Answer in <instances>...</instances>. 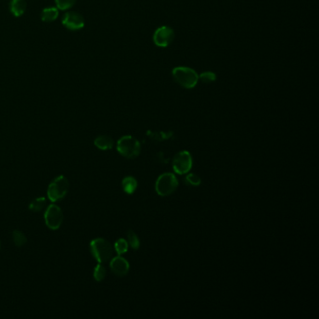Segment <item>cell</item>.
<instances>
[{
	"instance_id": "cell-1",
	"label": "cell",
	"mask_w": 319,
	"mask_h": 319,
	"mask_svg": "<svg viewBox=\"0 0 319 319\" xmlns=\"http://www.w3.org/2000/svg\"><path fill=\"white\" fill-rule=\"evenodd\" d=\"M172 77L180 86L185 89L194 88L199 82L198 73L187 67H177L172 70Z\"/></svg>"
},
{
	"instance_id": "cell-2",
	"label": "cell",
	"mask_w": 319,
	"mask_h": 319,
	"mask_svg": "<svg viewBox=\"0 0 319 319\" xmlns=\"http://www.w3.org/2000/svg\"><path fill=\"white\" fill-rule=\"evenodd\" d=\"M90 247L92 254L99 263L108 262L113 258L114 248L112 244L105 239L98 238L93 240L90 243Z\"/></svg>"
},
{
	"instance_id": "cell-3",
	"label": "cell",
	"mask_w": 319,
	"mask_h": 319,
	"mask_svg": "<svg viewBox=\"0 0 319 319\" xmlns=\"http://www.w3.org/2000/svg\"><path fill=\"white\" fill-rule=\"evenodd\" d=\"M117 151L123 156L133 159L141 153V143L133 136H124L117 141Z\"/></svg>"
},
{
	"instance_id": "cell-4",
	"label": "cell",
	"mask_w": 319,
	"mask_h": 319,
	"mask_svg": "<svg viewBox=\"0 0 319 319\" xmlns=\"http://www.w3.org/2000/svg\"><path fill=\"white\" fill-rule=\"evenodd\" d=\"M178 185L177 177L173 173L166 172L161 174L156 180L155 191L161 197H167L174 193Z\"/></svg>"
},
{
	"instance_id": "cell-5",
	"label": "cell",
	"mask_w": 319,
	"mask_h": 319,
	"mask_svg": "<svg viewBox=\"0 0 319 319\" xmlns=\"http://www.w3.org/2000/svg\"><path fill=\"white\" fill-rule=\"evenodd\" d=\"M69 188V183L65 176H58L54 179L49 187H48V198L49 200L55 202L61 199H63Z\"/></svg>"
},
{
	"instance_id": "cell-6",
	"label": "cell",
	"mask_w": 319,
	"mask_h": 319,
	"mask_svg": "<svg viewBox=\"0 0 319 319\" xmlns=\"http://www.w3.org/2000/svg\"><path fill=\"white\" fill-rule=\"evenodd\" d=\"M193 166V159L188 151H181L175 154L172 160V168L175 173L184 175L186 174Z\"/></svg>"
},
{
	"instance_id": "cell-7",
	"label": "cell",
	"mask_w": 319,
	"mask_h": 319,
	"mask_svg": "<svg viewBox=\"0 0 319 319\" xmlns=\"http://www.w3.org/2000/svg\"><path fill=\"white\" fill-rule=\"evenodd\" d=\"M175 37L174 31L169 26H160L153 33V43L160 48H166L169 46Z\"/></svg>"
},
{
	"instance_id": "cell-8",
	"label": "cell",
	"mask_w": 319,
	"mask_h": 319,
	"mask_svg": "<svg viewBox=\"0 0 319 319\" xmlns=\"http://www.w3.org/2000/svg\"><path fill=\"white\" fill-rule=\"evenodd\" d=\"M44 219L49 229L58 230L63 222V212L57 205H50L45 212Z\"/></svg>"
},
{
	"instance_id": "cell-9",
	"label": "cell",
	"mask_w": 319,
	"mask_h": 319,
	"mask_svg": "<svg viewBox=\"0 0 319 319\" xmlns=\"http://www.w3.org/2000/svg\"><path fill=\"white\" fill-rule=\"evenodd\" d=\"M63 26L68 30L76 31L84 27V18L81 13L77 12H68L66 13L62 20Z\"/></svg>"
},
{
	"instance_id": "cell-10",
	"label": "cell",
	"mask_w": 319,
	"mask_h": 319,
	"mask_svg": "<svg viewBox=\"0 0 319 319\" xmlns=\"http://www.w3.org/2000/svg\"><path fill=\"white\" fill-rule=\"evenodd\" d=\"M110 267L112 271L117 276H126L129 270V263L126 258L121 255L113 257L110 262Z\"/></svg>"
},
{
	"instance_id": "cell-11",
	"label": "cell",
	"mask_w": 319,
	"mask_h": 319,
	"mask_svg": "<svg viewBox=\"0 0 319 319\" xmlns=\"http://www.w3.org/2000/svg\"><path fill=\"white\" fill-rule=\"evenodd\" d=\"M26 0H12L10 3V11L15 17L22 16L26 11Z\"/></svg>"
},
{
	"instance_id": "cell-12",
	"label": "cell",
	"mask_w": 319,
	"mask_h": 319,
	"mask_svg": "<svg viewBox=\"0 0 319 319\" xmlns=\"http://www.w3.org/2000/svg\"><path fill=\"white\" fill-rule=\"evenodd\" d=\"M59 15V10L56 7H48L42 10L40 17L41 20L45 23L53 22L58 18Z\"/></svg>"
},
{
	"instance_id": "cell-13",
	"label": "cell",
	"mask_w": 319,
	"mask_h": 319,
	"mask_svg": "<svg viewBox=\"0 0 319 319\" xmlns=\"http://www.w3.org/2000/svg\"><path fill=\"white\" fill-rule=\"evenodd\" d=\"M95 145L101 150H110L114 147V140L106 135H101L96 138L94 141Z\"/></svg>"
},
{
	"instance_id": "cell-14",
	"label": "cell",
	"mask_w": 319,
	"mask_h": 319,
	"mask_svg": "<svg viewBox=\"0 0 319 319\" xmlns=\"http://www.w3.org/2000/svg\"><path fill=\"white\" fill-rule=\"evenodd\" d=\"M138 187L137 180L132 176H127L122 181V188L128 195L133 194Z\"/></svg>"
},
{
	"instance_id": "cell-15",
	"label": "cell",
	"mask_w": 319,
	"mask_h": 319,
	"mask_svg": "<svg viewBox=\"0 0 319 319\" xmlns=\"http://www.w3.org/2000/svg\"><path fill=\"white\" fill-rule=\"evenodd\" d=\"M128 245L134 250H137V249L140 248L141 242H140V239H139L138 235L135 233V231L131 230H128Z\"/></svg>"
},
{
	"instance_id": "cell-16",
	"label": "cell",
	"mask_w": 319,
	"mask_h": 319,
	"mask_svg": "<svg viewBox=\"0 0 319 319\" xmlns=\"http://www.w3.org/2000/svg\"><path fill=\"white\" fill-rule=\"evenodd\" d=\"M46 206V199L45 198H38L36 200H34L30 204H29V209L32 212H40L41 210H43Z\"/></svg>"
},
{
	"instance_id": "cell-17",
	"label": "cell",
	"mask_w": 319,
	"mask_h": 319,
	"mask_svg": "<svg viewBox=\"0 0 319 319\" xmlns=\"http://www.w3.org/2000/svg\"><path fill=\"white\" fill-rule=\"evenodd\" d=\"M13 240L14 244L18 247H22L26 243V235L20 230H14L13 231Z\"/></svg>"
},
{
	"instance_id": "cell-18",
	"label": "cell",
	"mask_w": 319,
	"mask_h": 319,
	"mask_svg": "<svg viewBox=\"0 0 319 319\" xmlns=\"http://www.w3.org/2000/svg\"><path fill=\"white\" fill-rule=\"evenodd\" d=\"M115 252L119 255L127 253L128 250V243L125 239H119L115 243Z\"/></svg>"
},
{
	"instance_id": "cell-19",
	"label": "cell",
	"mask_w": 319,
	"mask_h": 319,
	"mask_svg": "<svg viewBox=\"0 0 319 319\" xmlns=\"http://www.w3.org/2000/svg\"><path fill=\"white\" fill-rule=\"evenodd\" d=\"M107 269L102 265V263H100L97 265V267L94 269V278L98 282L102 281L106 277Z\"/></svg>"
},
{
	"instance_id": "cell-20",
	"label": "cell",
	"mask_w": 319,
	"mask_h": 319,
	"mask_svg": "<svg viewBox=\"0 0 319 319\" xmlns=\"http://www.w3.org/2000/svg\"><path fill=\"white\" fill-rule=\"evenodd\" d=\"M76 1L77 0H55V5L58 10L66 11L71 9L75 5Z\"/></svg>"
},
{
	"instance_id": "cell-21",
	"label": "cell",
	"mask_w": 319,
	"mask_h": 319,
	"mask_svg": "<svg viewBox=\"0 0 319 319\" xmlns=\"http://www.w3.org/2000/svg\"><path fill=\"white\" fill-rule=\"evenodd\" d=\"M199 80H201L204 84H210L217 80V75L212 71H205L199 76Z\"/></svg>"
},
{
	"instance_id": "cell-22",
	"label": "cell",
	"mask_w": 319,
	"mask_h": 319,
	"mask_svg": "<svg viewBox=\"0 0 319 319\" xmlns=\"http://www.w3.org/2000/svg\"><path fill=\"white\" fill-rule=\"evenodd\" d=\"M185 182L193 186H199L201 184V179L195 173H190L185 177Z\"/></svg>"
},
{
	"instance_id": "cell-23",
	"label": "cell",
	"mask_w": 319,
	"mask_h": 319,
	"mask_svg": "<svg viewBox=\"0 0 319 319\" xmlns=\"http://www.w3.org/2000/svg\"><path fill=\"white\" fill-rule=\"evenodd\" d=\"M0 247H1V242H0Z\"/></svg>"
}]
</instances>
